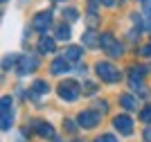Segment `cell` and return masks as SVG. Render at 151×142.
<instances>
[{"label":"cell","instance_id":"19","mask_svg":"<svg viewBox=\"0 0 151 142\" xmlns=\"http://www.w3.org/2000/svg\"><path fill=\"white\" fill-rule=\"evenodd\" d=\"M140 120L145 124H151V106H145V108L140 111Z\"/></svg>","mask_w":151,"mask_h":142},{"label":"cell","instance_id":"3","mask_svg":"<svg viewBox=\"0 0 151 142\" xmlns=\"http://www.w3.org/2000/svg\"><path fill=\"white\" fill-rule=\"evenodd\" d=\"M99 48L106 52L108 56H122V45L115 41L113 34H99Z\"/></svg>","mask_w":151,"mask_h":142},{"label":"cell","instance_id":"29","mask_svg":"<svg viewBox=\"0 0 151 142\" xmlns=\"http://www.w3.org/2000/svg\"><path fill=\"white\" fill-rule=\"evenodd\" d=\"M2 2H7V0H2Z\"/></svg>","mask_w":151,"mask_h":142},{"label":"cell","instance_id":"15","mask_svg":"<svg viewBox=\"0 0 151 142\" xmlns=\"http://www.w3.org/2000/svg\"><path fill=\"white\" fill-rule=\"evenodd\" d=\"M32 90H34L36 95H47V90H50V88H47V84H45L43 79H36L34 84H32Z\"/></svg>","mask_w":151,"mask_h":142},{"label":"cell","instance_id":"12","mask_svg":"<svg viewBox=\"0 0 151 142\" xmlns=\"http://www.w3.org/2000/svg\"><path fill=\"white\" fill-rule=\"evenodd\" d=\"M54 38H50V36H41V41H38V52L41 54H52L54 52Z\"/></svg>","mask_w":151,"mask_h":142},{"label":"cell","instance_id":"21","mask_svg":"<svg viewBox=\"0 0 151 142\" xmlns=\"http://www.w3.org/2000/svg\"><path fill=\"white\" fill-rule=\"evenodd\" d=\"M95 142H117V138L115 136H111V133H106V136H101V138H97Z\"/></svg>","mask_w":151,"mask_h":142},{"label":"cell","instance_id":"18","mask_svg":"<svg viewBox=\"0 0 151 142\" xmlns=\"http://www.w3.org/2000/svg\"><path fill=\"white\" fill-rule=\"evenodd\" d=\"M63 16L68 18V23H75V20L79 18V12H77V9H72V7H68V9L63 12Z\"/></svg>","mask_w":151,"mask_h":142},{"label":"cell","instance_id":"14","mask_svg":"<svg viewBox=\"0 0 151 142\" xmlns=\"http://www.w3.org/2000/svg\"><path fill=\"white\" fill-rule=\"evenodd\" d=\"M120 104L124 106L126 111H135V106H138V99L133 97V95H122V97H120Z\"/></svg>","mask_w":151,"mask_h":142},{"label":"cell","instance_id":"22","mask_svg":"<svg viewBox=\"0 0 151 142\" xmlns=\"http://www.w3.org/2000/svg\"><path fill=\"white\" fill-rule=\"evenodd\" d=\"M83 93H86V95H93V93H95V84L86 81V84H83Z\"/></svg>","mask_w":151,"mask_h":142},{"label":"cell","instance_id":"20","mask_svg":"<svg viewBox=\"0 0 151 142\" xmlns=\"http://www.w3.org/2000/svg\"><path fill=\"white\" fill-rule=\"evenodd\" d=\"M18 59H20V56H5V59H2V68H5V70H9V68H12V66H14V63H16V61H18Z\"/></svg>","mask_w":151,"mask_h":142},{"label":"cell","instance_id":"28","mask_svg":"<svg viewBox=\"0 0 151 142\" xmlns=\"http://www.w3.org/2000/svg\"><path fill=\"white\" fill-rule=\"evenodd\" d=\"M54 2H59V0H54Z\"/></svg>","mask_w":151,"mask_h":142},{"label":"cell","instance_id":"16","mask_svg":"<svg viewBox=\"0 0 151 142\" xmlns=\"http://www.w3.org/2000/svg\"><path fill=\"white\" fill-rule=\"evenodd\" d=\"M57 38H59V41H68V38H70V27H68V25H59V27H57Z\"/></svg>","mask_w":151,"mask_h":142},{"label":"cell","instance_id":"13","mask_svg":"<svg viewBox=\"0 0 151 142\" xmlns=\"http://www.w3.org/2000/svg\"><path fill=\"white\" fill-rule=\"evenodd\" d=\"M81 54H83V50L81 48H77V45H70L68 50H65V59H68V61H79V59H81Z\"/></svg>","mask_w":151,"mask_h":142},{"label":"cell","instance_id":"8","mask_svg":"<svg viewBox=\"0 0 151 142\" xmlns=\"http://www.w3.org/2000/svg\"><path fill=\"white\" fill-rule=\"evenodd\" d=\"M36 68H38L36 56H32V54H23V56L18 59V74H29V72H34Z\"/></svg>","mask_w":151,"mask_h":142},{"label":"cell","instance_id":"7","mask_svg":"<svg viewBox=\"0 0 151 142\" xmlns=\"http://www.w3.org/2000/svg\"><path fill=\"white\" fill-rule=\"evenodd\" d=\"M77 122L81 124L83 129H93V126L99 124V113L97 111H81L77 115Z\"/></svg>","mask_w":151,"mask_h":142},{"label":"cell","instance_id":"17","mask_svg":"<svg viewBox=\"0 0 151 142\" xmlns=\"http://www.w3.org/2000/svg\"><path fill=\"white\" fill-rule=\"evenodd\" d=\"M83 43L93 48V45H99V38H95V32H86L83 34Z\"/></svg>","mask_w":151,"mask_h":142},{"label":"cell","instance_id":"1","mask_svg":"<svg viewBox=\"0 0 151 142\" xmlns=\"http://www.w3.org/2000/svg\"><path fill=\"white\" fill-rule=\"evenodd\" d=\"M95 72H97V77H99L101 81H106V84H115V81H120V77H122L120 70L108 61H99L95 66Z\"/></svg>","mask_w":151,"mask_h":142},{"label":"cell","instance_id":"26","mask_svg":"<svg viewBox=\"0 0 151 142\" xmlns=\"http://www.w3.org/2000/svg\"><path fill=\"white\" fill-rule=\"evenodd\" d=\"M101 5H106V7H115V2H117V0H99Z\"/></svg>","mask_w":151,"mask_h":142},{"label":"cell","instance_id":"5","mask_svg":"<svg viewBox=\"0 0 151 142\" xmlns=\"http://www.w3.org/2000/svg\"><path fill=\"white\" fill-rule=\"evenodd\" d=\"M145 68H140V66H135V68H131V72H129V86L133 88V90H138V93H145Z\"/></svg>","mask_w":151,"mask_h":142},{"label":"cell","instance_id":"6","mask_svg":"<svg viewBox=\"0 0 151 142\" xmlns=\"http://www.w3.org/2000/svg\"><path fill=\"white\" fill-rule=\"evenodd\" d=\"M113 126H115L117 133H122V136H131L133 133V120L129 117V115H115Z\"/></svg>","mask_w":151,"mask_h":142},{"label":"cell","instance_id":"24","mask_svg":"<svg viewBox=\"0 0 151 142\" xmlns=\"http://www.w3.org/2000/svg\"><path fill=\"white\" fill-rule=\"evenodd\" d=\"M95 106H97V113H104V111H106V108H108L104 99H101V102H97V104H95Z\"/></svg>","mask_w":151,"mask_h":142},{"label":"cell","instance_id":"10","mask_svg":"<svg viewBox=\"0 0 151 142\" xmlns=\"http://www.w3.org/2000/svg\"><path fill=\"white\" fill-rule=\"evenodd\" d=\"M32 129L36 131L41 138H54V129H52L47 122H41V120H34L32 122Z\"/></svg>","mask_w":151,"mask_h":142},{"label":"cell","instance_id":"25","mask_svg":"<svg viewBox=\"0 0 151 142\" xmlns=\"http://www.w3.org/2000/svg\"><path fill=\"white\" fill-rule=\"evenodd\" d=\"M142 54H145V56H151V43H147L145 48H142Z\"/></svg>","mask_w":151,"mask_h":142},{"label":"cell","instance_id":"4","mask_svg":"<svg viewBox=\"0 0 151 142\" xmlns=\"http://www.w3.org/2000/svg\"><path fill=\"white\" fill-rule=\"evenodd\" d=\"M59 97L63 99V102H75L77 97H79V86H77V81H61L57 88Z\"/></svg>","mask_w":151,"mask_h":142},{"label":"cell","instance_id":"23","mask_svg":"<svg viewBox=\"0 0 151 142\" xmlns=\"http://www.w3.org/2000/svg\"><path fill=\"white\" fill-rule=\"evenodd\" d=\"M142 7H145L147 18H151V0H142Z\"/></svg>","mask_w":151,"mask_h":142},{"label":"cell","instance_id":"11","mask_svg":"<svg viewBox=\"0 0 151 142\" xmlns=\"http://www.w3.org/2000/svg\"><path fill=\"white\" fill-rule=\"evenodd\" d=\"M68 70H70V66H68V59H65V56L54 59V61H52V66H50V72H52V74H65Z\"/></svg>","mask_w":151,"mask_h":142},{"label":"cell","instance_id":"9","mask_svg":"<svg viewBox=\"0 0 151 142\" xmlns=\"http://www.w3.org/2000/svg\"><path fill=\"white\" fill-rule=\"evenodd\" d=\"M50 23H52V14H50V12H41V14H36V16H34L32 27H34L36 32H45L47 27H50Z\"/></svg>","mask_w":151,"mask_h":142},{"label":"cell","instance_id":"2","mask_svg":"<svg viewBox=\"0 0 151 142\" xmlns=\"http://www.w3.org/2000/svg\"><path fill=\"white\" fill-rule=\"evenodd\" d=\"M12 126H14L12 99H9V97H2V102H0V129H2V131H9Z\"/></svg>","mask_w":151,"mask_h":142},{"label":"cell","instance_id":"27","mask_svg":"<svg viewBox=\"0 0 151 142\" xmlns=\"http://www.w3.org/2000/svg\"><path fill=\"white\" fill-rule=\"evenodd\" d=\"M145 138H147V140H151V129H147V133H145Z\"/></svg>","mask_w":151,"mask_h":142}]
</instances>
